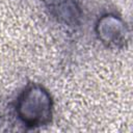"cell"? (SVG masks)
<instances>
[{"label": "cell", "instance_id": "6da1fadb", "mask_svg": "<svg viewBox=\"0 0 133 133\" xmlns=\"http://www.w3.org/2000/svg\"><path fill=\"white\" fill-rule=\"evenodd\" d=\"M17 113L25 126L30 128L42 127L51 119V98L41 86L32 85L20 96L17 104Z\"/></svg>", "mask_w": 133, "mask_h": 133}]
</instances>
